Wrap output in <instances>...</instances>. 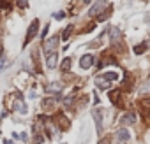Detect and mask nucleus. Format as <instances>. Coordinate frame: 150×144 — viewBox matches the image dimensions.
I'll use <instances>...</instances> for the list:
<instances>
[{"label":"nucleus","mask_w":150,"mask_h":144,"mask_svg":"<svg viewBox=\"0 0 150 144\" xmlns=\"http://www.w3.org/2000/svg\"><path fill=\"white\" fill-rule=\"evenodd\" d=\"M96 83H97V86H99V88H103V90H104V88H108V86L111 85V83H110V81H106V79H104L103 76H99Z\"/></svg>","instance_id":"15"},{"label":"nucleus","mask_w":150,"mask_h":144,"mask_svg":"<svg viewBox=\"0 0 150 144\" xmlns=\"http://www.w3.org/2000/svg\"><path fill=\"white\" fill-rule=\"evenodd\" d=\"M108 63H115V58H113V56H110V55H106V56L103 58V62H101V65H99V69H103V67H106Z\"/></svg>","instance_id":"16"},{"label":"nucleus","mask_w":150,"mask_h":144,"mask_svg":"<svg viewBox=\"0 0 150 144\" xmlns=\"http://www.w3.org/2000/svg\"><path fill=\"white\" fill-rule=\"evenodd\" d=\"M110 100L115 104V106H118V107H122L124 104L120 102V90H115V92H111L110 93Z\"/></svg>","instance_id":"9"},{"label":"nucleus","mask_w":150,"mask_h":144,"mask_svg":"<svg viewBox=\"0 0 150 144\" xmlns=\"http://www.w3.org/2000/svg\"><path fill=\"white\" fill-rule=\"evenodd\" d=\"M101 76H103L106 81H110V83L117 81V78H118V76H117V72H104V74H101Z\"/></svg>","instance_id":"14"},{"label":"nucleus","mask_w":150,"mask_h":144,"mask_svg":"<svg viewBox=\"0 0 150 144\" xmlns=\"http://www.w3.org/2000/svg\"><path fill=\"white\" fill-rule=\"evenodd\" d=\"M62 88H64V86H62L60 83H51V85L46 86V92H48V93H60Z\"/></svg>","instance_id":"11"},{"label":"nucleus","mask_w":150,"mask_h":144,"mask_svg":"<svg viewBox=\"0 0 150 144\" xmlns=\"http://www.w3.org/2000/svg\"><path fill=\"white\" fill-rule=\"evenodd\" d=\"M57 48H58V35L48 39V41L44 42V46H42V49H44L46 55H48V53H57Z\"/></svg>","instance_id":"1"},{"label":"nucleus","mask_w":150,"mask_h":144,"mask_svg":"<svg viewBox=\"0 0 150 144\" xmlns=\"http://www.w3.org/2000/svg\"><path fill=\"white\" fill-rule=\"evenodd\" d=\"M99 144H111V137H110V135H106V137H103V139L99 141Z\"/></svg>","instance_id":"24"},{"label":"nucleus","mask_w":150,"mask_h":144,"mask_svg":"<svg viewBox=\"0 0 150 144\" xmlns=\"http://www.w3.org/2000/svg\"><path fill=\"white\" fill-rule=\"evenodd\" d=\"M53 18L60 21V20H64V18H65V13H62V11H60V13H55V14H53Z\"/></svg>","instance_id":"23"},{"label":"nucleus","mask_w":150,"mask_h":144,"mask_svg":"<svg viewBox=\"0 0 150 144\" xmlns=\"http://www.w3.org/2000/svg\"><path fill=\"white\" fill-rule=\"evenodd\" d=\"M92 116H94V121H96V130H97V134H101L103 132V114H101V111L94 109Z\"/></svg>","instance_id":"4"},{"label":"nucleus","mask_w":150,"mask_h":144,"mask_svg":"<svg viewBox=\"0 0 150 144\" xmlns=\"http://www.w3.org/2000/svg\"><path fill=\"white\" fill-rule=\"evenodd\" d=\"M92 63H94V55H83V56H81V60H80L81 69H90V67H92Z\"/></svg>","instance_id":"8"},{"label":"nucleus","mask_w":150,"mask_h":144,"mask_svg":"<svg viewBox=\"0 0 150 144\" xmlns=\"http://www.w3.org/2000/svg\"><path fill=\"white\" fill-rule=\"evenodd\" d=\"M0 7H2V9H11V4H7V2H2V4H0Z\"/></svg>","instance_id":"26"},{"label":"nucleus","mask_w":150,"mask_h":144,"mask_svg":"<svg viewBox=\"0 0 150 144\" xmlns=\"http://www.w3.org/2000/svg\"><path fill=\"white\" fill-rule=\"evenodd\" d=\"M145 49H146V44H141V46H136V48H134V53H136V55H141Z\"/></svg>","instance_id":"21"},{"label":"nucleus","mask_w":150,"mask_h":144,"mask_svg":"<svg viewBox=\"0 0 150 144\" xmlns=\"http://www.w3.org/2000/svg\"><path fill=\"white\" fill-rule=\"evenodd\" d=\"M57 120H58V123H60V128H62V130H67V128L71 127V121H69L64 114H58V118H57Z\"/></svg>","instance_id":"12"},{"label":"nucleus","mask_w":150,"mask_h":144,"mask_svg":"<svg viewBox=\"0 0 150 144\" xmlns=\"http://www.w3.org/2000/svg\"><path fill=\"white\" fill-rule=\"evenodd\" d=\"M48 28H50V27H48V25H46V27H44V30H42V39H44V37H46V34H48Z\"/></svg>","instance_id":"27"},{"label":"nucleus","mask_w":150,"mask_h":144,"mask_svg":"<svg viewBox=\"0 0 150 144\" xmlns=\"http://www.w3.org/2000/svg\"><path fill=\"white\" fill-rule=\"evenodd\" d=\"M134 121H136V116H134L132 113H127V114L122 118V123H124V125H132Z\"/></svg>","instance_id":"13"},{"label":"nucleus","mask_w":150,"mask_h":144,"mask_svg":"<svg viewBox=\"0 0 150 144\" xmlns=\"http://www.w3.org/2000/svg\"><path fill=\"white\" fill-rule=\"evenodd\" d=\"M13 109L14 111H20V113H27V106H25V102H23V99H21V95L16 92V99H14V102H13Z\"/></svg>","instance_id":"3"},{"label":"nucleus","mask_w":150,"mask_h":144,"mask_svg":"<svg viewBox=\"0 0 150 144\" xmlns=\"http://www.w3.org/2000/svg\"><path fill=\"white\" fill-rule=\"evenodd\" d=\"M115 137H117V141H120V142H127V141L131 139V134L127 132V128H118L117 134H115Z\"/></svg>","instance_id":"6"},{"label":"nucleus","mask_w":150,"mask_h":144,"mask_svg":"<svg viewBox=\"0 0 150 144\" xmlns=\"http://www.w3.org/2000/svg\"><path fill=\"white\" fill-rule=\"evenodd\" d=\"M71 34H72V25H69V27H65V28H64V32H62V39H64V41H67V39L71 37Z\"/></svg>","instance_id":"18"},{"label":"nucleus","mask_w":150,"mask_h":144,"mask_svg":"<svg viewBox=\"0 0 150 144\" xmlns=\"http://www.w3.org/2000/svg\"><path fill=\"white\" fill-rule=\"evenodd\" d=\"M7 67V58L6 56H0V70H4Z\"/></svg>","instance_id":"22"},{"label":"nucleus","mask_w":150,"mask_h":144,"mask_svg":"<svg viewBox=\"0 0 150 144\" xmlns=\"http://www.w3.org/2000/svg\"><path fill=\"white\" fill-rule=\"evenodd\" d=\"M37 32H39V21L34 20V21L30 23V27H28V32H27V37H25V42H30V41L37 35Z\"/></svg>","instance_id":"2"},{"label":"nucleus","mask_w":150,"mask_h":144,"mask_svg":"<svg viewBox=\"0 0 150 144\" xmlns=\"http://www.w3.org/2000/svg\"><path fill=\"white\" fill-rule=\"evenodd\" d=\"M4 144H13V142H11L9 139H6V142H4Z\"/></svg>","instance_id":"28"},{"label":"nucleus","mask_w":150,"mask_h":144,"mask_svg":"<svg viewBox=\"0 0 150 144\" xmlns=\"http://www.w3.org/2000/svg\"><path fill=\"white\" fill-rule=\"evenodd\" d=\"M139 92H141V93H150V79H146V81L141 85Z\"/></svg>","instance_id":"19"},{"label":"nucleus","mask_w":150,"mask_h":144,"mask_svg":"<svg viewBox=\"0 0 150 144\" xmlns=\"http://www.w3.org/2000/svg\"><path fill=\"white\" fill-rule=\"evenodd\" d=\"M120 37H122L120 30H118V28H115V27H111V28H110V39H111V42H118V41H120Z\"/></svg>","instance_id":"10"},{"label":"nucleus","mask_w":150,"mask_h":144,"mask_svg":"<svg viewBox=\"0 0 150 144\" xmlns=\"http://www.w3.org/2000/svg\"><path fill=\"white\" fill-rule=\"evenodd\" d=\"M143 120H145V123L150 125V109H143Z\"/></svg>","instance_id":"20"},{"label":"nucleus","mask_w":150,"mask_h":144,"mask_svg":"<svg viewBox=\"0 0 150 144\" xmlns=\"http://www.w3.org/2000/svg\"><path fill=\"white\" fill-rule=\"evenodd\" d=\"M58 62V53H48L46 55V67L48 69H55Z\"/></svg>","instance_id":"5"},{"label":"nucleus","mask_w":150,"mask_h":144,"mask_svg":"<svg viewBox=\"0 0 150 144\" xmlns=\"http://www.w3.org/2000/svg\"><path fill=\"white\" fill-rule=\"evenodd\" d=\"M34 142H35V144H41V142H42V135H41V134H35V135H34Z\"/></svg>","instance_id":"25"},{"label":"nucleus","mask_w":150,"mask_h":144,"mask_svg":"<svg viewBox=\"0 0 150 144\" xmlns=\"http://www.w3.org/2000/svg\"><path fill=\"white\" fill-rule=\"evenodd\" d=\"M71 67H72V58L69 56V58H65V60L62 62V65H60V69H62V70H69Z\"/></svg>","instance_id":"17"},{"label":"nucleus","mask_w":150,"mask_h":144,"mask_svg":"<svg viewBox=\"0 0 150 144\" xmlns=\"http://www.w3.org/2000/svg\"><path fill=\"white\" fill-rule=\"evenodd\" d=\"M104 7H106V2H103V0H101V2H96V4L90 7V11H88V16H97V13H101Z\"/></svg>","instance_id":"7"}]
</instances>
